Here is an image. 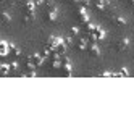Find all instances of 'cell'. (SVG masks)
I'll return each instance as SVG.
<instances>
[{
	"instance_id": "cell-20",
	"label": "cell",
	"mask_w": 134,
	"mask_h": 134,
	"mask_svg": "<svg viewBox=\"0 0 134 134\" xmlns=\"http://www.w3.org/2000/svg\"><path fill=\"white\" fill-rule=\"evenodd\" d=\"M10 68H12V71H16L18 70V62H12L10 63Z\"/></svg>"
},
{
	"instance_id": "cell-14",
	"label": "cell",
	"mask_w": 134,
	"mask_h": 134,
	"mask_svg": "<svg viewBox=\"0 0 134 134\" xmlns=\"http://www.w3.org/2000/svg\"><path fill=\"white\" fill-rule=\"evenodd\" d=\"M113 21L116 23L118 26H124V24H126V20H124L123 16H115V18H113Z\"/></svg>"
},
{
	"instance_id": "cell-3",
	"label": "cell",
	"mask_w": 134,
	"mask_h": 134,
	"mask_svg": "<svg viewBox=\"0 0 134 134\" xmlns=\"http://www.w3.org/2000/svg\"><path fill=\"white\" fill-rule=\"evenodd\" d=\"M63 42V39H62V37H57V36H50L49 37V39H47V44L45 45H49L50 47V49H57V45H58V44H62Z\"/></svg>"
},
{
	"instance_id": "cell-9",
	"label": "cell",
	"mask_w": 134,
	"mask_h": 134,
	"mask_svg": "<svg viewBox=\"0 0 134 134\" xmlns=\"http://www.w3.org/2000/svg\"><path fill=\"white\" fill-rule=\"evenodd\" d=\"M128 45H129V39H128V37H123V39H120L118 44H116L118 50H126V49H128Z\"/></svg>"
},
{
	"instance_id": "cell-18",
	"label": "cell",
	"mask_w": 134,
	"mask_h": 134,
	"mask_svg": "<svg viewBox=\"0 0 134 134\" xmlns=\"http://www.w3.org/2000/svg\"><path fill=\"white\" fill-rule=\"evenodd\" d=\"M24 76H27V78H36L37 73H36V70H27V73H24Z\"/></svg>"
},
{
	"instance_id": "cell-5",
	"label": "cell",
	"mask_w": 134,
	"mask_h": 134,
	"mask_svg": "<svg viewBox=\"0 0 134 134\" xmlns=\"http://www.w3.org/2000/svg\"><path fill=\"white\" fill-rule=\"evenodd\" d=\"M87 52H89L92 57H99V55H100V49H99V45L95 44V42H89V45H87Z\"/></svg>"
},
{
	"instance_id": "cell-12",
	"label": "cell",
	"mask_w": 134,
	"mask_h": 134,
	"mask_svg": "<svg viewBox=\"0 0 134 134\" xmlns=\"http://www.w3.org/2000/svg\"><path fill=\"white\" fill-rule=\"evenodd\" d=\"M55 52L58 53V55H65V52H66V44L65 42L58 44V45H57V49H55Z\"/></svg>"
},
{
	"instance_id": "cell-7",
	"label": "cell",
	"mask_w": 134,
	"mask_h": 134,
	"mask_svg": "<svg viewBox=\"0 0 134 134\" xmlns=\"http://www.w3.org/2000/svg\"><path fill=\"white\" fill-rule=\"evenodd\" d=\"M36 0H27V2L24 3V12L26 13H34V10H36Z\"/></svg>"
},
{
	"instance_id": "cell-11",
	"label": "cell",
	"mask_w": 134,
	"mask_h": 134,
	"mask_svg": "<svg viewBox=\"0 0 134 134\" xmlns=\"http://www.w3.org/2000/svg\"><path fill=\"white\" fill-rule=\"evenodd\" d=\"M10 55H13V57H20V55H21V50L18 49L15 44H10Z\"/></svg>"
},
{
	"instance_id": "cell-24",
	"label": "cell",
	"mask_w": 134,
	"mask_h": 134,
	"mask_svg": "<svg viewBox=\"0 0 134 134\" xmlns=\"http://www.w3.org/2000/svg\"><path fill=\"white\" fill-rule=\"evenodd\" d=\"M128 2H129V3H131V5H134V0H128Z\"/></svg>"
},
{
	"instance_id": "cell-22",
	"label": "cell",
	"mask_w": 134,
	"mask_h": 134,
	"mask_svg": "<svg viewBox=\"0 0 134 134\" xmlns=\"http://www.w3.org/2000/svg\"><path fill=\"white\" fill-rule=\"evenodd\" d=\"M91 5V0H81V7H89Z\"/></svg>"
},
{
	"instance_id": "cell-10",
	"label": "cell",
	"mask_w": 134,
	"mask_h": 134,
	"mask_svg": "<svg viewBox=\"0 0 134 134\" xmlns=\"http://www.w3.org/2000/svg\"><path fill=\"white\" fill-rule=\"evenodd\" d=\"M107 5H108V2H107V0H94V7L97 8L99 12L105 10V8H107Z\"/></svg>"
},
{
	"instance_id": "cell-17",
	"label": "cell",
	"mask_w": 134,
	"mask_h": 134,
	"mask_svg": "<svg viewBox=\"0 0 134 134\" xmlns=\"http://www.w3.org/2000/svg\"><path fill=\"white\" fill-rule=\"evenodd\" d=\"M10 20H12V18H10V15H8L7 12H3V13H2V21L7 24V23H10Z\"/></svg>"
},
{
	"instance_id": "cell-23",
	"label": "cell",
	"mask_w": 134,
	"mask_h": 134,
	"mask_svg": "<svg viewBox=\"0 0 134 134\" xmlns=\"http://www.w3.org/2000/svg\"><path fill=\"white\" fill-rule=\"evenodd\" d=\"M44 3H45L44 0H36V5H37V7H41V5H44Z\"/></svg>"
},
{
	"instance_id": "cell-16",
	"label": "cell",
	"mask_w": 134,
	"mask_h": 134,
	"mask_svg": "<svg viewBox=\"0 0 134 134\" xmlns=\"http://www.w3.org/2000/svg\"><path fill=\"white\" fill-rule=\"evenodd\" d=\"M118 73V76H124V78H126V76H129V71H128V68H120V71H116Z\"/></svg>"
},
{
	"instance_id": "cell-19",
	"label": "cell",
	"mask_w": 134,
	"mask_h": 134,
	"mask_svg": "<svg viewBox=\"0 0 134 134\" xmlns=\"http://www.w3.org/2000/svg\"><path fill=\"white\" fill-rule=\"evenodd\" d=\"M24 21H34V13H26L24 15Z\"/></svg>"
},
{
	"instance_id": "cell-8",
	"label": "cell",
	"mask_w": 134,
	"mask_h": 134,
	"mask_svg": "<svg viewBox=\"0 0 134 134\" xmlns=\"http://www.w3.org/2000/svg\"><path fill=\"white\" fill-rule=\"evenodd\" d=\"M87 45H89V39H87V37H81V39L78 41V44H76L78 50H87Z\"/></svg>"
},
{
	"instance_id": "cell-21",
	"label": "cell",
	"mask_w": 134,
	"mask_h": 134,
	"mask_svg": "<svg viewBox=\"0 0 134 134\" xmlns=\"http://www.w3.org/2000/svg\"><path fill=\"white\" fill-rule=\"evenodd\" d=\"M63 42H65L66 45H70V44L73 42V37H71V36H70V37H65V39H63Z\"/></svg>"
},
{
	"instance_id": "cell-13",
	"label": "cell",
	"mask_w": 134,
	"mask_h": 134,
	"mask_svg": "<svg viewBox=\"0 0 134 134\" xmlns=\"http://www.w3.org/2000/svg\"><path fill=\"white\" fill-rule=\"evenodd\" d=\"M0 68H2V74H3V76H7L8 73L12 71V68H10V63H2V66H0Z\"/></svg>"
},
{
	"instance_id": "cell-4",
	"label": "cell",
	"mask_w": 134,
	"mask_h": 134,
	"mask_svg": "<svg viewBox=\"0 0 134 134\" xmlns=\"http://www.w3.org/2000/svg\"><path fill=\"white\" fill-rule=\"evenodd\" d=\"M78 20L81 21V24L89 23V16H87V13H86V7H79L78 8Z\"/></svg>"
},
{
	"instance_id": "cell-6",
	"label": "cell",
	"mask_w": 134,
	"mask_h": 134,
	"mask_svg": "<svg viewBox=\"0 0 134 134\" xmlns=\"http://www.w3.org/2000/svg\"><path fill=\"white\" fill-rule=\"evenodd\" d=\"M0 55L2 57L10 55V44H8L7 41H0Z\"/></svg>"
},
{
	"instance_id": "cell-1",
	"label": "cell",
	"mask_w": 134,
	"mask_h": 134,
	"mask_svg": "<svg viewBox=\"0 0 134 134\" xmlns=\"http://www.w3.org/2000/svg\"><path fill=\"white\" fill-rule=\"evenodd\" d=\"M44 60H45V57H44L42 53H32V55H29V57H26L24 63H32L36 68H39V66L44 63Z\"/></svg>"
},
{
	"instance_id": "cell-2",
	"label": "cell",
	"mask_w": 134,
	"mask_h": 134,
	"mask_svg": "<svg viewBox=\"0 0 134 134\" xmlns=\"http://www.w3.org/2000/svg\"><path fill=\"white\" fill-rule=\"evenodd\" d=\"M45 8H47V13H45L47 21L53 23V21L57 20V8H55V5L50 3V2H47V3H45Z\"/></svg>"
},
{
	"instance_id": "cell-15",
	"label": "cell",
	"mask_w": 134,
	"mask_h": 134,
	"mask_svg": "<svg viewBox=\"0 0 134 134\" xmlns=\"http://www.w3.org/2000/svg\"><path fill=\"white\" fill-rule=\"evenodd\" d=\"M70 32H71V36H79V34H81V29H79L78 26H71Z\"/></svg>"
}]
</instances>
